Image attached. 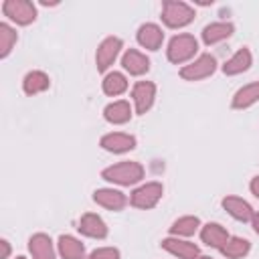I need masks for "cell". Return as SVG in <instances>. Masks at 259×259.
Segmentation results:
<instances>
[{"label": "cell", "instance_id": "obj_22", "mask_svg": "<svg viewBox=\"0 0 259 259\" xmlns=\"http://www.w3.org/2000/svg\"><path fill=\"white\" fill-rule=\"evenodd\" d=\"M231 30H233V26L231 24H210V26H206L204 28V32H202V36H204V42H217V40H221V38H225V36H229L231 34Z\"/></svg>", "mask_w": 259, "mask_h": 259}, {"label": "cell", "instance_id": "obj_26", "mask_svg": "<svg viewBox=\"0 0 259 259\" xmlns=\"http://www.w3.org/2000/svg\"><path fill=\"white\" fill-rule=\"evenodd\" d=\"M196 225H198V221L192 219V217H188V219H180V221H176L174 227H172V231H174V233H182V235H190V233H194Z\"/></svg>", "mask_w": 259, "mask_h": 259}, {"label": "cell", "instance_id": "obj_27", "mask_svg": "<svg viewBox=\"0 0 259 259\" xmlns=\"http://www.w3.org/2000/svg\"><path fill=\"white\" fill-rule=\"evenodd\" d=\"M91 259H117V251L115 249H99L91 255Z\"/></svg>", "mask_w": 259, "mask_h": 259}, {"label": "cell", "instance_id": "obj_10", "mask_svg": "<svg viewBox=\"0 0 259 259\" xmlns=\"http://www.w3.org/2000/svg\"><path fill=\"white\" fill-rule=\"evenodd\" d=\"M123 67L134 73V75H140L144 71H148V59L144 55H140L138 51H127L125 57H123Z\"/></svg>", "mask_w": 259, "mask_h": 259}, {"label": "cell", "instance_id": "obj_19", "mask_svg": "<svg viewBox=\"0 0 259 259\" xmlns=\"http://www.w3.org/2000/svg\"><path fill=\"white\" fill-rule=\"evenodd\" d=\"M249 63H251V55H249V51H239L227 65H225V73H229V75H233V73H239V71H245L247 67H249Z\"/></svg>", "mask_w": 259, "mask_h": 259}, {"label": "cell", "instance_id": "obj_5", "mask_svg": "<svg viewBox=\"0 0 259 259\" xmlns=\"http://www.w3.org/2000/svg\"><path fill=\"white\" fill-rule=\"evenodd\" d=\"M212 71H214V59L208 57V55H204L194 65L182 69V77H186V79H198V77H206Z\"/></svg>", "mask_w": 259, "mask_h": 259}, {"label": "cell", "instance_id": "obj_29", "mask_svg": "<svg viewBox=\"0 0 259 259\" xmlns=\"http://www.w3.org/2000/svg\"><path fill=\"white\" fill-rule=\"evenodd\" d=\"M251 188H253V192H255V194L259 196V178H255V180H253V184H251Z\"/></svg>", "mask_w": 259, "mask_h": 259}, {"label": "cell", "instance_id": "obj_12", "mask_svg": "<svg viewBox=\"0 0 259 259\" xmlns=\"http://www.w3.org/2000/svg\"><path fill=\"white\" fill-rule=\"evenodd\" d=\"M101 144H103L107 150L123 152V150L134 148V138H132V136H123V134H113V136L103 138V142H101Z\"/></svg>", "mask_w": 259, "mask_h": 259}, {"label": "cell", "instance_id": "obj_8", "mask_svg": "<svg viewBox=\"0 0 259 259\" xmlns=\"http://www.w3.org/2000/svg\"><path fill=\"white\" fill-rule=\"evenodd\" d=\"M134 97H136V105L138 111L144 113L150 105H152V97H154V85L150 83H138L134 89Z\"/></svg>", "mask_w": 259, "mask_h": 259}, {"label": "cell", "instance_id": "obj_2", "mask_svg": "<svg viewBox=\"0 0 259 259\" xmlns=\"http://www.w3.org/2000/svg\"><path fill=\"white\" fill-rule=\"evenodd\" d=\"M194 51H196V40H194L192 36H188V34H180V36L172 38V42H170V51H168V57H170V61L178 63V61L188 59Z\"/></svg>", "mask_w": 259, "mask_h": 259}, {"label": "cell", "instance_id": "obj_6", "mask_svg": "<svg viewBox=\"0 0 259 259\" xmlns=\"http://www.w3.org/2000/svg\"><path fill=\"white\" fill-rule=\"evenodd\" d=\"M119 47H121L119 38H107V40L99 47V51H97V67H99V69H105V67L115 59Z\"/></svg>", "mask_w": 259, "mask_h": 259}, {"label": "cell", "instance_id": "obj_17", "mask_svg": "<svg viewBox=\"0 0 259 259\" xmlns=\"http://www.w3.org/2000/svg\"><path fill=\"white\" fill-rule=\"evenodd\" d=\"M164 247H166L168 251L180 255V257H186V259H190V257H194V255L198 253L196 245L184 243V241H172V239H168V241H164Z\"/></svg>", "mask_w": 259, "mask_h": 259}, {"label": "cell", "instance_id": "obj_18", "mask_svg": "<svg viewBox=\"0 0 259 259\" xmlns=\"http://www.w3.org/2000/svg\"><path fill=\"white\" fill-rule=\"evenodd\" d=\"M255 99H259V83H253V85L243 87V89L235 95L233 105H235V107H245V105L253 103Z\"/></svg>", "mask_w": 259, "mask_h": 259}, {"label": "cell", "instance_id": "obj_11", "mask_svg": "<svg viewBox=\"0 0 259 259\" xmlns=\"http://www.w3.org/2000/svg\"><path fill=\"white\" fill-rule=\"evenodd\" d=\"M202 241L206 245H212V247H221L223 249V243L227 241V231L221 225H206V229L202 231Z\"/></svg>", "mask_w": 259, "mask_h": 259}, {"label": "cell", "instance_id": "obj_28", "mask_svg": "<svg viewBox=\"0 0 259 259\" xmlns=\"http://www.w3.org/2000/svg\"><path fill=\"white\" fill-rule=\"evenodd\" d=\"M0 30H2V36H4V45H2V53H8V49H10V38H12V34H10V28L8 26H0Z\"/></svg>", "mask_w": 259, "mask_h": 259}, {"label": "cell", "instance_id": "obj_20", "mask_svg": "<svg viewBox=\"0 0 259 259\" xmlns=\"http://www.w3.org/2000/svg\"><path fill=\"white\" fill-rule=\"evenodd\" d=\"M105 117L113 123H121V121L130 119V105L125 101H117L105 109Z\"/></svg>", "mask_w": 259, "mask_h": 259}, {"label": "cell", "instance_id": "obj_32", "mask_svg": "<svg viewBox=\"0 0 259 259\" xmlns=\"http://www.w3.org/2000/svg\"><path fill=\"white\" fill-rule=\"evenodd\" d=\"M18 259H22V257H18Z\"/></svg>", "mask_w": 259, "mask_h": 259}, {"label": "cell", "instance_id": "obj_14", "mask_svg": "<svg viewBox=\"0 0 259 259\" xmlns=\"http://www.w3.org/2000/svg\"><path fill=\"white\" fill-rule=\"evenodd\" d=\"M95 200L107 208H121L125 198L121 192H115V190H99L95 192Z\"/></svg>", "mask_w": 259, "mask_h": 259}, {"label": "cell", "instance_id": "obj_4", "mask_svg": "<svg viewBox=\"0 0 259 259\" xmlns=\"http://www.w3.org/2000/svg\"><path fill=\"white\" fill-rule=\"evenodd\" d=\"M160 194H162V186H160V184H146L144 188H140V190L134 192L132 202H134L136 206L146 208V206L156 204V200L160 198Z\"/></svg>", "mask_w": 259, "mask_h": 259}, {"label": "cell", "instance_id": "obj_25", "mask_svg": "<svg viewBox=\"0 0 259 259\" xmlns=\"http://www.w3.org/2000/svg\"><path fill=\"white\" fill-rule=\"evenodd\" d=\"M227 257H241L243 253L249 251V243L245 239H231V243H227L223 249H221Z\"/></svg>", "mask_w": 259, "mask_h": 259}, {"label": "cell", "instance_id": "obj_15", "mask_svg": "<svg viewBox=\"0 0 259 259\" xmlns=\"http://www.w3.org/2000/svg\"><path fill=\"white\" fill-rule=\"evenodd\" d=\"M225 208L233 214V217H237V219H241V221H249L251 219V208H249V204L247 202H243V200H239V198H225Z\"/></svg>", "mask_w": 259, "mask_h": 259}, {"label": "cell", "instance_id": "obj_21", "mask_svg": "<svg viewBox=\"0 0 259 259\" xmlns=\"http://www.w3.org/2000/svg\"><path fill=\"white\" fill-rule=\"evenodd\" d=\"M59 243H61V253L65 255V259H81L83 257V245L77 243L75 239L61 237Z\"/></svg>", "mask_w": 259, "mask_h": 259}, {"label": "cell", "instance_id": "obj_31", "mask_svg": "<svg viewBox=\"0 0 259 259\" xmlns=\"http://www.w3.org/2000/svg\"><path fill=\"white\" fill-rule=\"evenodd\" d=\"M200 259H208V257H200Z\"/></svg>", "mask_w": 259, "mask_h": 259}, {"label": "cell", "instance_id": "obj_23", "mask_svg": "<svg viewBox=\"0 0 259 259\" xmlns=\"http://www.w3.org/2000/svg\"><path fill=\"white\" fill-rule=\"evenodd\" d=\"M49 87V79L42 75V73H30L26 75V81H24V89L28 93H36L40 89H47Z\"/></svg>", "mask_w": 259, "mask_h": 259}, {"label": "cell", "instance_id": "obj_9", "mask_svg": "<svg viewBox=\"0 0 259 259\" xmlns=\"http://www.w3.org/2000/svg\"><path fill=\"white\" fill-rule=\"evenodd\" d=\"M138 36H140V42H142L144 47L152 49V51H156V49L160 47V42H162V32H160V28L154 26V24H146V26H142Z\"/></svg>", "mask_w": 259, "mask_h": 259}, {"label": "cell", "instance_id": "obj_3", "mask_svg": "<svg viewBox=\"0 0 259 259\" xmlns=\"http://www.w3.org/2000/svg\"><path fill=\"white\" fill-rule=\"evenodd\" d=\"M192 18V10L182 2H168L164 6V20L170 26H182Z\"/></svg>", "mask_w": 259, "mask_h": 259}, {"label": "cell", "instance_id": "obj_30", "mask_svg": "<svg viewBox=\"0 0 259 259\" xmlns=\"http://www.w3.org/2000/svg\"><path fill=\"white\" fill-rule=\"evenodd\" d=\"M255 231L259 233V217H255Z\"/></svg>", "mask_w": 259, "mask_h": 259}, {"label": "cell", "instance_id": "obj_24", "mask_svg": "<svg viewBox=\"0 0 259 259\" xmlns=\"http://www.w3.org/2000/svg\"><path fill=\"white\" fill-rule=\"evenodd\" d=\"M103 89L109 95H117V93H121L125 89V79L119 73H111V75H107V79L103 83Z\"/></svg>", "mask_w": 259, "mask_h": 259}, {"label": "cell", "instance_id": "obj_16", "mask_svg": "<svg viewBox=\"0 0 259 259\" xmlns=\"http://www.w3.org/2000/svg\"><path fill=\"white\" fill-rule=\"evenodd\" d=\"M79 229H81L85 235H91V237H105V225L101 223V219H97V217H93V214L83 217Z\"/></svg>", "mask_w": 259, "mask_h": 259}, {"label": "cell", "instance_id": "obj_1", "mask_svg": "<svg viewBox=\"0 0 259 259\" xmlns=\"http://www.w3.org/2000/svg\"><path fill=\"white\" fill-rule=\"evenodd\" d=\"M103 176L107 180H115V182H121V184H130V182H136L142 178V168L134 162H123V164H117L109 170L103 172Z\"/></svg>", "mask_w": 259, "mask_h": 259}, {"label": "cell", "instance_id": "obj_13", "mask_svg": "<svg viewBox=\"0 0 259 259\" xmlns=\"http://www.w3.org/2000/svg\"><path fill=\"white\" fill-rule=\"evenodd\" d=\"M30 251L34 255V259H53V249H51V241L45 235H36L30 241Z\"/></svg>", "mask_w": 259, "mask_h": 259}, {"label": "cell", "instance_id": "obj_7", "mask_svg": "<svg viewBox=\"0 0 259 259\" xmlns=\"http://www.w3.org/2000/svg\"><path fill=\"white\" fill-rule=\"evenodd\" d=\"M4 10L18 22H28L34 18V8L28 2H6Z\"/></svg>", "mask_w": 259, "mask_h": 259}]
</instances>
